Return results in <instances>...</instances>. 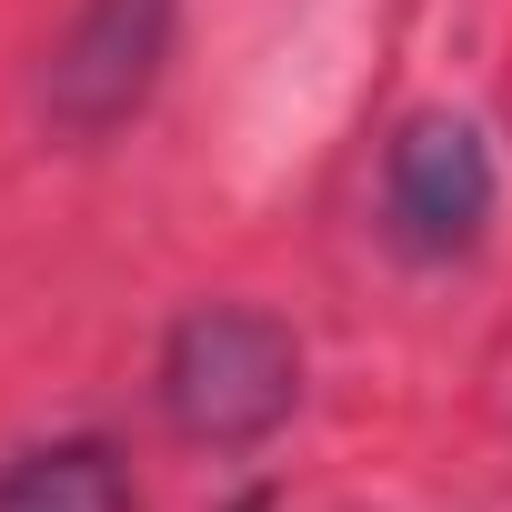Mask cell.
<instances>
[{
  "label": "cell",
  "instance_id": "3957f363",
  "mask_svg": "<svg viewBox=\"0 0 512 512\" xmlns=\"http://www.w3.org/2000/svg\"><path fill=\"white\" fill-rule=\"evenodd\" d=\"M492 201H502V171H492L482 121L412 111L382 141V231L412 251V262H462V251H482Z\"/></svg>",
  "mask_w": 512,
  "mask_h": 512
},
{
  "label": "cell",
  "instance_id": "277c9868",
  "mask_svg": "<svg viewBox=\"0 0 512 512\" xmlns=\"http://www.w3.org/2000/svg\"><path fill=\"white\" fill-rule=\"evenodd\" d=\"M0 512H141V502H131L121 452L71 432V442H41V452L0 462Z\"/></svg>",
  "mask_w": 512,
  "mask_h": 512
},
{
  "label": "cell",
  "instance_id": "6da1fadb",
  "mask_svg": "<svg viewBox=\"0 0 512 512\" xmlns=\"http://www.w3.org/2000/svg\"><path fill=\"white\" fill-rule=\"evenodd\" d=\"M161 422L191 452H251L302 402V332L262 302H191L161 332Z\"/></svg>",
  "mask_w": 512,
  "mask_h": 512
},
{
  "label": "cell",
  "instance_id": "5b68a950",
  "mask_svg": "<svg viewBox=\"0 0 512 512\" xmlns=\"http://www.w3.org/2000/svg\"><path fill=\"white\" fill-rule=\"evenodd\" d=\"M231 512H272V492H241V502H231Z\"/></svg>",
  "mask_w": 512,
  "mask_h": 512
},
{
  "label": "cell",
  "instance_id": "7a4b0ae2",
  "mask_svg": "<svg viewBox=\"0 0 512 512\" xmlns=\"http://www.w3.org/2000/svg\"><path fill=\"white\" fill-rule=\"evenodd\" d=\"M171 31H181V0H81L41 61V121L61 141H111L121 121H141V101L161 91Z\"/></svg>",
  "mask_w": 512,
  "mask_h": 512
}]
</instances>
